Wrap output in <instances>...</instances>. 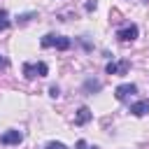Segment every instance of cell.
<instances>
[{
    "label": "cell",
    "instance_id": "7a4b0ae2",
    "mask_svg": "<svg viewBox=\"0 0 149 149\" xmlns=\"http://www.w3.org/2000/svg\"><path fill=\"white\" fill-rule=\"evenodd\" d=\"M49 74V68L47 63H23V77L26 79H35V77H47Z\"/></svg>",
    "mask_w": 149,
    "mask_h": 149
},
{
    "label": "cell",
    "instance_id": "ba28073f",
    "mask_svg": "<svg viewBox=\"0 0 149 149\" xmlns=\"http://www.w3.org/2000/svg\"><path fill=\"white\" fill-rule=\"evenodd\" d=\"M91 121V109L86 107V105H81L79 109H77V116H74V123L77 126H84V123H88Z\"/></svg>",
    "mask_w": 149,
    "mask_h": 149
},
{
    "label": "cell",
    "instance_id": "9a60e30c",
    "mask_svg": "<svg viewBox=\"0 0 149 149\" xmlns=\"http://www.w3.org/2000/svg\"><path fill=\"white\" fill-rule=\"evenodd\" d=\"M86 9H88V12H91V9H95V2H93V0H88V2H86Z\"/></svg>",
    "mask_w": 149,
    "mask_h": 149
},
{
    "label": "cell",
    "instance_id": "5b68a950",
    "mask_svg": "<svg viewBox=\"0 0 149 149\" xmlns=\"http://www.w3.org/2000/svg\"><path fill=\"white\" fill-rule=\"evenodd\" d=\"M21 140H23L21 130H7L0 135V144H21Z\"/></svg>",
    "mask_w": 149,
    "mask_h": 149
},
{
    "label": "cell",
    "instance_id": "6da1fadb",
    "mask_svg": "<svg viewBox=\"0 0 149 149\" xmlns=\"http://www.w3.org/2000/svg\"><path fill=\"white\" fill-rule=\"evenodd\" d=\"M40 44H42V49H49V47H56V49H61V51H65V49H70L72 47V42H70V37H63V35H44L42 40H40Z\"/></svg>",
    "mask_w": 149,
    "mask_h": 149
},
{
    "label": "cell",
    "instance_id": "8fae6325",
    "mask_svg": "<svg viewBox=\"0 0 149 149\" xmlns=\"http://www.w3.org/2000/svg\"><path fill=\"white\" fill-rule=\"evenodd\" d=\"M44 149H68L63 142H47V147Z\"/></svg>",
    "mask_w": 149,
    "mask_h": 149
},
{
    "label": "cell",
    "instance_id": "8992f818",
    "mask_svg": "<svg viewBox=\"0 0 149 149\" xmlns=\"http://www.w3.org/2000/svg\"><path fill=\"white\" fill-rule=\"evenodd\" d=\"M128 68H130V63H128V61H121V63H107L105 72H107V74H126V72H128Z\"/></svg>",
    "mask_w": 149,
    "mask_h": 149
},
{
    "label": "cell",
    "instance_id": "9c48e42d",
    "mask_svg": "<svg viewBox=\"0 0 149 149\" xmlns=\"http://www.w3.org/2000/svg\"><path fill=\"white\" fill-rule=\"evenodd\" d=\"M100 81H95V79H86L84 81V91H88V93H93V91H100Z\"/></svg>",
    "mask_w": 149,
    "mask_h": 149
},
{
    "label": "cell",
    "instance_id": "3957f363",
    "mask_svg": "<svg viewBox=\"0 0 149 149\" xmlns=\"http://www.w3.org/2000/svg\"><path fill=\"white\" fill-rule=\"evenodd\" d=\"M116 37H119L121 42H135V40H137V26H135V23H128V26L119 28V30H116Z\"/></svg>",
    "mask_w": 149,
    "mask_h": 149
},
{
    "label": "cell",
    "instance_id": "4fadbf2b",
    "mask_svg": "<svg viewBox=\"0 0 149 149\" xmlns=\"http://www.w3.org/2000/svg\"><path fill=\"white\" fill-rule=\"evenodd\" d=\"M58 93H61L58 86H51V88H49V95H51V98H58Z\"/></svg>",
    "mask_w": 149,
    "mask_h": 149
},
{
    "label": "cell",
    "instance_id": "52a82bcc",
    "mask_svg": "<svg viewBox=\"0 0 149 149\" xmlns=\"http://www.w3.org/2000/svg\"><path fill=\"white\" fill-rule=\"evenodd\" d=\"M130 114H133V116H144V114H149V100H137V102H133V105H130Z\"/></svg>",
    "mask_w": 149,
    "mask_h": 149
},
{
    "label": "cell",
    "instance_id": "30bf717a",
    "mask_svg": "<svg viewBox=\"0 0 149 149\" xmlns=\"http://www.w3.org/2000/svg\"><path fill=\"white\" fill-rule=\"evenodd\" d=\"M7 28H9V14L0 9V30H7Z\"/></svg>",
    "mask_w": 149,
    "mask_h": 149
},
{
    "label": "cell",
    "instance_id": "5bb4252c",
    "mask_svg": "<svg viewBox=\"0 0 149 149\" xmlns=\"http://www.w3.org/2000/svg\"><path fill=\"white\" fill-rule=\"evenodd\" d=\"M77 149H95V147H88L84 140H79V142H77Z\"/></svg>",
    "mask_w": 149,
    "mask_h": 149
},
{
    "label": "cell",
    "instance_id": "7c38bea8",
    "mask_svg": "<svg viewBox=\"0 0 149 149\" xmlns=\"http://www.w3.org/2000/svg\"><path fill=\"white\" fill-rule=\"evenodd\" d=\"M7 68H9V61H7V56L0 54V70H7Z\"/></svg>",
    "mask_w": 149,
    "mask_h": 149
},
{
    "label": "cell",
    "instance_id": "277c9868",
    "mask_svg": "<svg viewBox=\"0 0 149 149\" xmlns=\"http://www.w3.org/2000/svg\"><path fill=\"white\" fill-rule=\"evenodd\" d=\"M133 93H137V86L135 84H121V86H116V91H114V95H116V100H128Z\"/></svg>",
    "mask_w": 149,
    "mask_h": 149
}]
</instances>
